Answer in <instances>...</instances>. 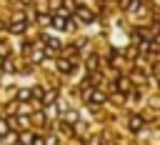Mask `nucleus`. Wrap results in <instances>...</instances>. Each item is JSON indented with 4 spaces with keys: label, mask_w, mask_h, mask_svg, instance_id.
Returning a JSON list of instances; mask_svg holds the SVG:
<instances>
[{
    "label": "nucleus",
    "mask_w": 160,
    "mask_h": 145,
    "mask_svg": "<svg viewBox=\"0 0 160 145\" xmlns=\"http://www.w3.org/2000/svg\"><path fill=\"white\" fill-rule=\"evenodd\" d=\"M128 125H130V130H132V132H138V130H142V125H145V120H142L140 115H132V118L128 120Z\"/></svg>",
    "instance_id": "1"
},
{
    "label": "nucleus",
    "mask_w": 160,
    "mask_h": 145,
    "mask_svg": "<svg viewBox=\"0 0 160 145\" xmlns=\"http://www.w3.org/2000/svg\"><path fill=\"white\" fill-rule=\"evenodd\" d=\"M52 28H58V30H68V20H65V15H55V18H52Z\"/></svg>",
    "instance_id": "2"
},
{
    "label": "nucleus",
    "mask_w": 160,
    "mask_h": 145,
    "mask_svg": "<svg viewBox=\"0 0 160 145\" xmlns=\"http://www.w3.org/2000/svg\"><path fill=\"white\" fill-rule=\"evenodd\" d=\"M22 30H25V20L22 18H15L10 22V32H22Z\"/></svg>",
    "instance_id": "3"
},
{
    "label": "nucleus",
    "mask_w": 160,
    "mask_h": 145,
    "mask_svg": "<svg viewBox=\"0 0 160 145\" xmlns=\"http://www.w3.org/2000/svg\"><path fill=\"white\" fill-rule=\"evenodd\" d=\"M78 20H82V22H92V12L85 10V8H80V10H78Z\"/></svg>",
    "instance_id": "4"
},
{
    "label": "nucleus",
    "mask_w": 160,
    "mask_h": 145,
    "mask_svg": "<svg viewBox=\"0 0 160 145\" xmlns=\"http://www.w3.org/2000/svg\"><path fill=\"white\" fill-rule=\"evenodd\" d=\"M88 98H90L92 102H105V92H100V90H95V92H88Z\"/></svg>",
    "instance_id": "5"
},
{
    "label": "nucleus",
    "mask_w": 160,
    "mask_h": 145,
    "mask_svg": "<svg viewBox=\"0 0 160 145\" xmlns=\"http://www.w3.org/2000/svg\"><path fill=\"white\" fill-rule=\"evenodd\" d=\"M58 70H60V72H70V70H72V62H70V60H60V62H58Z\"/></svg>",
    "instance_id": "6"
},
{
    "label": "nucleus",
    "mask_w": 160,
    "mask_h": 145,
    "mask_svg": "<svg viewBox=\"0 0 160 145\" xmlns=\"http://www.w3.org/2000/svg\"><path fill=\"white\" fill-rule=\"evenodd\" d=\"M30 98H32V90H25V88L18 90V100H30Z\"/></svg>",
    "instance_id": "7"
},
{
    "label": "nucleus",
    "mask_w": 160,
    "mask_h": 145,
    "mask_svg": "<svg viewBox=\"0 0 160 145\" xmlns=\"http://www.w3.org/2000/svg\"><path fill=\"white\" fill-rule=\"evenodd\" d=\"M20 140H22L25 145H32V140H35V135H30V132H22V135H20Z\"/></svg>",
    "instance_id": "8"
},
{
    "label": "nucleus",
    "mask_w": 160,
    "mask_h": 145,
    "mask_svg": "<svg viewBox=\"0 0 160 145\" xmlns=\"http://www.w3.org/2000/svg\"><path fill=\"white\" fill-rule=\"evenodd\" d=\"M88 68H90V70H95V68H98V55H92V58L88 60Z\"/></svg>",
    "instance_id": "9"
},
{
    "label": "nucleus",
    "mask_w": 160,
    "mask_h": 145,
    "mask_svg": "<svg viewBox=\"0 0 160 145\" xmlns=\"http://www.w3.org/2000/svg\"><path fill=\"white\" fill-rule=\"evenodd\" d=\"M128 88H130V82H128L125 78H122V80H118V90H128Z\"/></svg>",
    "instance_id": "10"
},
{
    "label": "nucleus",
    "mask_w": 160,
    "mask_h": 145,
    "mask_svg": "<svg viewBox=\"0 0 160 145\" xmlns=\"http://www.w3.org/2000/svg\"><path fill=\"white\" fill-rule=\"evenodd\" d=\"M5 135H8V122L0 120V138H5Z\"/></svg>",
    "instance_id": "11"
},
{
    "label": "nucleus",
    "mask_w": 160,
    "mask_h": 145,
    "mask_svg": "<svg viewBox=\"0 0 160 145\" xmlns=\"http://www.w3.org/2000/svg\"><path fill=\"white\" fill-rule=\"evenodd\" d=\"M42 100H45V105H50V102H52V100H55V92H48V95H45V98H42Z\"/></svg>",
    "instance_id": "12"
},
{
    "label": "nucleus",
    "mask_w": 160,
    "mask_h": 145,
    "mask_svg": "<svg viewBox=\"0 0 160 145\" xmlns=\"http://www.w3.org/2000/svg\"><path fill=\"white\" fill-rule=\"evenodd\" d=\"M0 55H8V45L5 42H0Z\"/></svg>",
    "instance_id": "13"
},
{
    "label": "nucleus",
    "mask_w": 160,
    "mask_h": 145,
    "mask_svg": "<svg viewBox=\"0 0 160 145\" xmlns=\"http://www.w3.org/2000/svg\"><path fill=\"white\" fill-rule=\"evenodd\" d=\"M22 2H25V5H28V2H32V0H22Z\"/></svg>",
    "instance_id": "14"
}]
</instances>
